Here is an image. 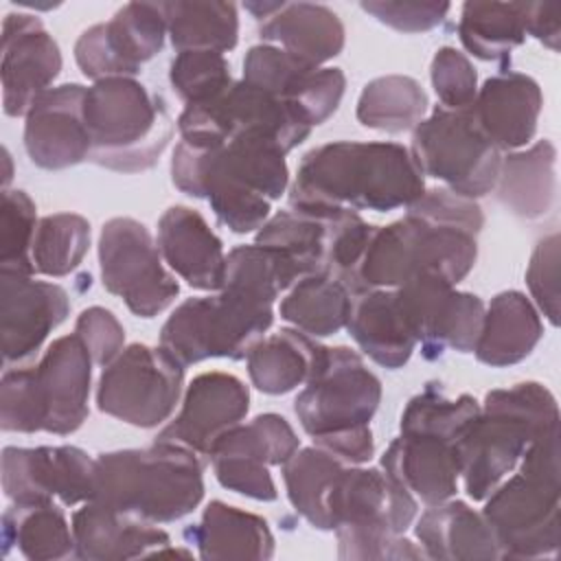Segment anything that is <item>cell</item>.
<instances>
[{
    "instance_id": "obj_1",
    "label": "cell",
    "mask_w": 561,
    "mask_h": 561,
    "mask_svg": "<svg viewBox=\"0 0 561 561\" xmlns=\"http://www.w3.org/2000/svg\"><path fill=\"white\" fill-rule=\"evenodd\" d=\"M294 278L263 245H237L226 256L219 294L188 298L160 329V346L184 368L210 357L243 359L274 322V300Z\"/></svg>"
},
{
    "instance_id": "obj_2",
    "label": "cell",
    "mask_w": 561,
    "mask_h": 561,
    "mask_svg": "<svg viewBox=\"0 0 561 561\" xmlns=\"http://www.w3.org/2000/svg\"><path fill=\"white\" fill-rule=\"evenodd\" d=\"M484 215L476 199L430 188L408 213L375 228L359 263L366 289H394L423 272L460 283L476 265Z\"/></svg>"
},
{
    "instance_id": "obj_3",
    "label": "cell",
    "mask_w": 561,
    "mask_h": 561,
    "mask_svg": "<svg viewBox=\"0 0 561 561\" xmlns=\"http://www.w3.org/2000/svg\"><path fill=\"white\" fill-rule=\"evenodd\" d=\"M278 147L259 140L202 145L180 140L173 149L171 180L182 193L206 199L217 221L237 234L259 230L289 184Z\"/></svg>"
},
{
    "instance_id": "obj_4",
    "label": "cell",
    "mask_w": 561,
    "mask_h": 561,
    "mask_svg": "<svg viewBox=\"0 0 561 561\" xmlns=\"http://www.w3.org/2000/svg\"><path fill=\"white\" fill-rule=\"evenodd\" d=\"M425 193L410 147L337 140L307 151L289 191V206H333L388 213Z\"/></svg>"
},
{
    "instance_id": "obj_5",
    "label": "cell",
    "mask_w": 561,
    "mask_h": 561,
    "mask_svg": "<svg viewBox=\"0 0 561 561\" xmlns=\"http://www.w3.org/2000/svg\"><path fill=\"white\" fill-rule=\"evenodd\" d=\"M202 471L197 451L156 438L142 449L99 454L92 500L145 522H178L204 497Z\"/></svg>"
},
{
    "instance_id": "obj_6",
    "label": "cell",
    "mask_w": 561,
    "mask_h": 561,
    "mask_svg": "<svg viewBox=\"0 0 561 561\" xmlns=\"http://www.w3.org/2000/svg\"><path fill=\"white\" fill-rule=\"evenodd\" d=\"M416 497L381 467L344 465L327 497L337 557L353 561L423 559L421 546L403 537L416 519Z\"/></svg>"
},
{
    "instance_id": "obj_7",
    "label": "cell",
    "mask_w": 561,
    "mask_h": 561,
    "mask_svg": "<svg viewBox=\"0 0 561 561\" xmlns=\"http://www.w3.org/2000/svg\"><path fill=\"white\" fill-rule=\"evenodd\" d=\"M486 519L500 559L554 557L561 541L559 425L539 434L519 460V471L502 480L486 497Z\"/></svg>"
},
{
    "instance_id": "obj_8",
    "label": "cell",
    "mask_w": 561,
    "mask_h": 561,
    "mask_svg": "<svg viewBox=\"0 0 561 561\" xmlns=\"http://www.w3.org/2000/svg\"><path fill=\"white\" fill-rule=\"evenodd\" d=\"M554 425L557 399L537 381L486 392L480 412L456 443L467 495L484 500L515 469L528 445Z\"/></svg>"
},
{
    "instance_id": "obj_9",
    "label": "cell",
    "mask_w": 561,
    "mask_h": 561,
    "mask_svg": "<svg viewBox=\"0 0 561 561\" xmlns=\"http://www.w3.org/2000/svg\"><path fill=\"white\" fill-rule=\"evenodd\" d=\"M92 364L81 337L70 333L50 342L37 366H9L0 381L2 432H77L90 412Z\"/></svg>"
},
{
    "instance_id": "obj_10",
    "label": "cell",
    "mask_w": 561,
    "mask_h": 561,
    "mask_svg": "<svg viewBox=\"0 0 561 561\" xmlns=\"http://www.w3.org/2000/svg\"><path fill=\"white\" fill-rule=\"evenodd\" d=\"M83 118L90 160L118 173L151 169L173 136V118L160 94L134 77H107L85 90Z\"/></svg>"
},
{
    "instance_id": "obj_11",
    "label": "cell",
    "mask_w": 561,
    "mask_h": 561,
    "mask_svg": "<svg viewBox=\"0 0 561 561\" xmlns=\"http://www.w3.org/2000/svg\"><path fill=\"white\" fill-rule=\"evenodd\" d=\"M182 140L221 145L230 140H259L289 153L311 127L280 99L248 83L232 81L219 96L186 105L178 118Z\"/></svg>"
},
{
    "instance_id": "obj_12",
    "label": "cell",
    "mask_w": 561,
    "mask_h": 561,
    "mask_svg": "<svg viewBox=\"0 0 561 561\" xmlns=\"http://www.w3.org/2000/svg\"><path fill=\"white\" fill-rule=\"evenodd\" d=\"M379 401L381 381L362 355L348 346H327V357L298 392L294 412L313 445H324L368 430Z\"/></svg>"
},
{
    "instance_id": "obj_13",
    "label": "cell",
    "mask_w": 561,
    "mask_h": 561,
    "mask_svg": "<svg viewBox=\"0 0 561 561\" xmlns=\"http://www.w3.org/2000/svg\"><path fill=\"white\" fill-rule=\"evenodd\" d=\"M410 151L423 175L445 182L456 195L476 199L495 188L502 151L484 136L469 107H436L412 129Z\"/></svg>"
},
{
    "instance_id": "obj_14",
    "label": "cell",
    "mask_w": 561,
    "mask_h": 561,
    "mask_svg": "<svg viewBox=\"0 0 561 561\" xmlns=\"http://www.w3.org/2000/svg\"><path fill=\"white\" fill-rule=\"evenodd\" d=\"M184 386V366L162 346L129 344L103 366L96 408L134 427H158L173 414Z\"/></svg>"
},
{
    "instance_id": "obj_15",
    "label": "cell",
    "mask_w": 561,
    "mask_h": 561,
    "mask_svg": "<svg viewBox=\"0 0 561 561\" xmlns=\"http://www.w3.org/2000/svg\"><path fill=\"white\" fill-rule=\"evenodd\" d=\"M99 265L103 287L123 298L138 318L158 316L180 294L178 280L162 265V254L151 232L131 217H114L103 224Z\"/></svg>"
},
{
    "instance_id": "obj_16",
    "label": "cell",
    "mask_w": 561,
    "mask_h": 561,
    "mask_svg": "<svg viewBox=\"0 0 561 561\" xmlns=\"http://www.w3.org/2000/svg\"><path fill=\"white\" fill-rule=\"evenodd\" d=\"M300 449L291 425L274 412L259 414L228 430L210 449L215 478L228 491L274 502L278 497L270 467L285 465Z\"/></svg>"
},
{
    "instance_id": "obj_17",
    "label": "cell",
    "mask_w": 561,
    "mask_h": 561,
    "mask_svg": "<svg viewBox=\"0 0 561 561\" xmlns=\"http://www.w3.org/2000/svg\"><path fill=\"white\" fill-rule=\"evenodd\" d=\"M167 22L160 2H127L112 20L85 28L75 44L83 77H134L164 46Z\"/></svg>"
},
{
    "instance_id": "obj_18",
    "label": "cell",
    "mask_w": 561,
    "mask_h": 561,
    "mask_svg": "<svg viewBox=\"0 0 561 561\" xmlns=\"http://www.w3.org/2000/svg\"><path fill=\"white\" fill-rule=\"evenodd\" d=\"M394 289L425 359H438L447 348L473 353L484 316L482 298L456 291L434 272H423Z\"/></svg>"
},
{
    "instance_id": "obj_19",
    "label": "cell",
    "mask_w": 561,
    "mask_h": 561,
    "mask_svg": "<svg viewBox=\"0 0 561 561\" xmlns=\"http://www.w3.org/2000/svg\"><path fill=\"white\" fill-rule=\"evenodd\" d=\"M2 489L18 504L59 500L75 506L92 500L94 458L75 445H9L2 449Z\"/></svg>"
},
{
    "instance_id": "obj_20",
    "label": "cell",
    "mask_w": 561,
    "mask_h": 561,
    "mask_svg": "<svg viewBox=\"0 0 561 561\" xmlns=\"http://www.w3.org/2000/svg\"><path fill=\"white\" fill-rule=\"evenodd\" d=\"M243 81L287 103L309 127L337 110L346 85L340 68L311 66L272 44H256L245 53Z\"/></svg>"
},
{
    "instance_id": "obj_21",
    "label": "cell",
    "mask_w": 561,
    "mask_h": 561,
    "mask_svg": "<svg viewBox=\"0 0 561 561\" xmlns=\"http://www.w3.org/2000/svg\"><path fill=\"white\" fill-rule=\"evenodd\" d=\"M70 313L68 291L33 274L0 270V340L9 368L31 359Z\"/></svg>"
},
{
    "instance_id": "obj_22",
    "label": "cell",
    "mask_w": 561,
    "mask_h": 561,
    "mask_svg": "<svg viewBox=\"0 0 561 561\" xmlns=\"http://www.w3.org/2000/svg\"><path fill=\"white\" fill-rule=\"evenodd\" d=\"M61 70V53L42 20L9 13L2 22V105L7 116H26Z\"/></svg>"
},
{
    "instance_id": "obj_23",
    "label": "cell",
    "mask_w": 561,
    "mask_h": 561,
    "mask_svg": "<svg viewBox=\"0 0 561 561\" xmlns=\"http://www.w3.org/2000/svg\"><path fill=\"white\" fill-rule=\"evenodd\" d=\"M248 410L250 392L239 377L221 370L202 373L188 383L178 416L160 430L158 438L208 456L213 445L245 419Z\"/></svg>"
},
{
    "instance_id": "obj_24",
    "label": "cell",
    "mask_w": 561,
    "mask_h": 561,
    "mask_svg": "<svg viewBox=\"0 0 561 561\" xmlns=\"http://www.w3.org/2000/svg\"><path fill=\"white\" fill-rule=\"evenodd\" d=\"M85 90L81 83H64L46 90L31 105L24 147L39 169L61 171L90 160V134L83 118Z\"/></svg>"
},
{
    "instance_id": "obj_25",
    "label": "cell",
    "mask_w": 561,
    "mask_h": 561,
    "mask_svg": "<svg viewBox=\"0 0 561 561\" xmlns=\"http://www.w3.org/2000/svg\"><path fill=\"white\" fill-rule=\"evenodd\" d=\"M75 557L85 561H125L138 557L188 554L173 552L171 537L153 522L121 513L96 500L83 502L72 515Z\"/></svg>"
},
{
    "instance_id": "obj_26",
    "label": "cell",
    "mask_w": 561,
    "mask_h": 561,
    "mask_svg": "<svg viewBox=\"0 0 561 561\" xmlns=\"http://www.w3.org/2000/svg\"><path fill=\"white\" fill-rule=\"evenodd\" d=\"M543 96L539 83L524 72L489 77L469 105L478 127L500 149L513 151L528 145L537 131Z\"/></svg>"
},
{
    "instance_id": "obj_27",
    "label": "cell",
    "mask_w": 561,
    "mask_h": 561,
    "mask_svg": "<svg viewBox=\"0 0 561 561\" xmlns=\"http://www.w3.org/2000/svg\"><path fill=\"white\" fill-rule=\"evenodd\" d=\"M379 467L425 506L440 504L458 491V449L447 438L399 434L383 451Z\"/></svg>"
},
{
    "instance_id": "obj_28",
    "label": "cell",
    "mask_w": 561,
    "mask_h": 561,
    "mask_svg": "<svg viewBox=\"0 0 561 561\" xmlns=\"http://www.w3.org/2000/svg\"><path fill=\"white\" fill-rule=\"evenodd\" d=\"M162 261L193 289H221L226 254L221 239L206 219L188 206H171L158 219L156 239Z\"/></svg>"
},
{
    "instance_id": "obj_29",
    "label": "cell",
    "mask_w": 561,
    "mask_h": 561,
    "mask_svg": "<svg viewBox=\"0 0 561 561\" xmlns=\"http://www.w3.org/2000/svg\"><path fill=\"white\" fill-rule=\"evenodd\" d=\"M259 35L311 66L327 64L344 48L342 20L327 4L313 2H274V9L259 20Z\"/></svg>"
},
{
    "instance_id": "obj_30",
    "label": "cell",
    "mask_w": 561,
    "mask_h": 561,
    "mask_svg": "<svg viewBox=\"0 0 561 561\" xmlns=\"http://www.w3.org/2000/svg\"><path fill=\"white\" fill-rule=\"evenodd\" d=\"M346 331L364 355L390 370L405 366L419 346L397 289H366L357 294Z\"/></svg>"
},
{
    "instance_id": "obj_31",
    "label": "cell",
    "mask_w": 561,
    "mask_h": 561,
    "mask_svg": "<svg viewBox=\"0 0 561 561\" xmlns=\"http://www.w3.org/2000/svg\"><path fill=\"white\" fill-rule=\"evenodd\" d=\"M414 535L427 559H500V548L486 519L462 500L449 497L427 506L416 519Z\"/></svg>"
},
{
    "instance_id": "obj_32",
    "label": "cell",
    "mask_w": 561,
    "mask_h": 561,
    "mask_svg": "<svg viewBox=\"0 0 561 561\" xmlns=\"http://www.w3.org/2000/svg\"><path fill=\"white\" fill-rule=\"evenodd\" d=\"M541 335L543 322L537 307L522 291H500L484 309L473 353L486 366H513L535 351Z\"/></svg>"
},
{
    "instance_id": "obj_33",
    "label": "cell",
    "mask_w": 561,
    "mask_h": 561,
    "mask_svg": "<svg viewBox=\"0 0 561 561\" xmlns=\"http://www.w3.org/2000/svg\"><path fill=\"white\" fill-rule=\"evenodd\" d=\"M327 346L298 329L261 337L245 355L248 375L265 394H287L305 386L322 366Z\"/></svg>"
},
{
    "instance_id": "obj_34",
    "label": "cell",
    "mask_w": 561,
    "mask_h": 561,
    "mask_svg": "<svg viewBox=\"0 0 561 561\" xmlns=\"http://www.w3.org/2000/svg\"><path fill=\"white\" fill-rule=\"evenodd\" d=\"M497 202L522 219H539L550 213L557 197V149L550 140H537L524 151L502 156L495 182Z\"/></svg>"
},
{
    "instance_id": "obj_35",
    "label": "cell",
    "mask_w": 561,
    "mask_h": 561,
    "mask_svg": "<svg viewBox=\"0 0 561 561\" xmlns=\"http://www.w3.org/2000/svg\"><path fill=\"white\" fill-rule=\"evenodd\" d=\"M186 539L197 546L202 559H254L274 554V535L261 515L213 500L199 524L186 528Z\"/></svg>"
},
{
    "instance_id": "obj_36",
    "label": "cell",
    "mask_w": 561,
    "mask_h": 561,
    "mask_svg": "<svg viewBox=\"0 0 561 561\" xmlns=\"http://www.w3.org/2000/svg\"><path fill=\"white\" fill-rule=\"evenodd\" d=\"M18 548L28 561H59L75 557L72 526L55 502L18 504L2 513V550Z\"/></svg>"
},
{
    "instance_id": "obj_37",
    "label": "cell",
    "mask_w": 561,
    "mask_h": 561,
    "mask_svg": "<svg viewBox=\"0 0 561 561\" xmlns=\"http://www.w3.org/2000/svg\"><path fill=\"white\" fill-rule=\"evenodd\" d=\"M351 289L327 272L309 274L289 287L280 300V318L311 337L335 335L346 329L351 307Z\"/></svg>"
},
{
    "instance_id": "obj_38",
    "label": "cell",
    "mask_w": 561,
    "mask_h": 561,
    "mask_svg": "<svg viewBox=\"0 0 561 561\" xmlns=\"http://www.w3.org/2000/svg\"><path fill=\"white\" fill-rule=\"evenodd\" d=\"M530 2H465L458 20L462 46L482 61H504L526 39Z\"/></svg>"
},
{
    "instance_id": "obj_39",
    "label": "cell",
    "mask_w": 561,
    "mask_h": 561,
    "mask_svg": "<svg viewBox=\"0 0 561 561\" xmlns=\"http://www.w3.org/2000/svg\"><path fill=\"white\" fill-rule=\"evenodd\" d=\"M167 35L182 50H232L239 42V15L232 2L175 0L160 2Z\"/></svg>"
},
{
    "instance_id": "obj_40",
    "label": "cell",
    "mask_w": 561,
    "mask_h": 561,
    "mask_svg": "<svg viewBox=\"0 0 561 561\" xmlns=\"http://www.w3.org/2000/svg\"><path fill=\"white\" fill-rule=\"evenodd\" d=\"M427 112V94L405 75H386L368 81L357 99V121L377 131L401 134L414 129Z\"/></svg>"
},
{
    "instance_id": "obj_41",
    "label": "cell",
    "mask_w": 561,
    "mask_h": 561,
    "mask_svg": "<svg viewBox=\"0 0 561 561\" xmlns=\"http://www.w3.org/2000/svg\"><path fill=\"white\" fill-rule=\"evenodd\" d=\"M344 462L327 449L313 445L298 449L283 465V482L296 513L318 530H331L327 497Z\"/></svg>"
},
{
    "instance_id": "obj_42",
    "label": "cell",
    "mask_w": 561,
    "mask_h": 561,
    "mask_svg": "<svg viewBox=\"0 0 561 561\" xmlns=\"http://www.w3.org/2000/svg\"><path fill=\"white\" fill-rule=\"evenodd\" d=\"M90 248V224L77 213H55L39 219L33 239V267L44 276H66L79 267Z\"/></svg>"
},
{
    "instance_id": "obj_43",
    "label": "cell",
    "mask_w": 561,
    "mask_h": 561,
    "mask_svg": "<svg viewBox=\"0 0 561 561\" xmlns=\"http://www.w3.org/2000/svg\"><path fill=\"white\" fill-rule=\"evenodd\" d=\"M478 412L480 403L471 394L449 399L438 383H427L408 401L401 414V434H427L458 443Z\"/></svg>"
},
{
    "instance_id": "obj_44",
    "label": "cell",
    "mask_w": 561,
    "mask_h": 561,
    "mask_svg": "<svg viewBox=\"0 0 561 561\" xmlns=\"http://www.w3.org/2000/svg\"><path fill=\"white\" fill-rule=\"evenodd\" d=\"M37 208L24 191H2L0 204V270L33 274V239L37 230Z\"/></svg>"
},
{
    "instance_id": "obj_45",
    "label": "cell",
    "mask_w": 561,
    "mask_h": 561,
    "mask_svg": "<svg viewBox=\"0 0 561 561\" xmlns=\"http://www.w3.org/2000/svg\"><path fill=\"white\" fill-rule=\"evenodd\" d=\"M169 81L186 105H197L219 96L232 83V77L224 53L182 50L169 66Z\"/></svg>"
},
{
    "instance_id": "obj_46",
    "label": "cell",
    "mask_w": 561,
    "mask_h": 561,
    "mask_svg": "<svg viewBox=\"0 0 561 561\" xmlns=\"http://www.w3.org/2000/svg\"><path fill=\"white\" fill-rule=\"evenodd\" d=\"M430 77L440 107L465 110L478 94V72L469 57L454 46H443L436 50L430 66Z\"/></svg>"
},
{
    "instance_id": "obj_47",
    "label": "cell",
    "mask_w": 561,
    "mask_h": 561,
    "mask_svg": "<svg viewBox=\"0 0 561 561\" xmlns=\"http://www.w3.org/2000/svg\"><path fill=\"white\" fill-rule=\"evenodd\" d=\"M559 234L543 237L528 261L526 285L530 296L552 327L559 324Z\"/></svg>"
},
{
    "instance_id": "obj_48",
    "label": "cell",
    "mask_w": 561,
    "mask_h": 561,
    "mask_svg": "<svg viewBox=\"0 0 561 561\" xmlns=\"http://www.w3.org/2000/svg\"><path fill=\"white\" fill-rule=\"evenodd\" d=\"M75 333L81 337L92 362L99 366H107L125 348V329L105 307L83 309L75 322Z\"/></svg>"
},
{
    "instance_id": "obj_49",
    "label": "cell",
    "mask_w": 561,
    "mask_h": 561,
    "mask_svg": "<svg viewBox=\"0 0 561 561\" xmlns=\"http://www.w3.org/2000/svg\"><path fill=\"white\" fill-rule=\"evenodd\" d=\"M366 13L399 33H425L443 24L449 2H362Z\"/></svg>"
},
{
    "instance_id": "obj_50",
    "label": "cell",
    "mask_w": 561,
    "mask_h": 561,
    "mask_svg": "<svg viewBox=\"0 0 561 561\" xmlns=\"http://www.w3.org/2000/svg\"><path fill=\"white\" fill-rule=\"evenodd\" d=\"M526 35H533L546 48L557 53L561 39V4L530 2Z\"/></svg>"
},
{
    "instance_id": "obj_51",
    "label": "cell",
    "mask_w": 561,
    "mask_h": 561,
    "mask_svg": "<svg viewBox=\"0 0 561 561\" xmlns=\"http://www.w3.org/2000/svg\"><path fill=\"white\" fill-rule=\"evenodd\" d=\"M2 153H4V164H7V171H4V188H7V184H9V180H11V156H9L7 149H4Z\"/></svg>"
}]
</instances>
